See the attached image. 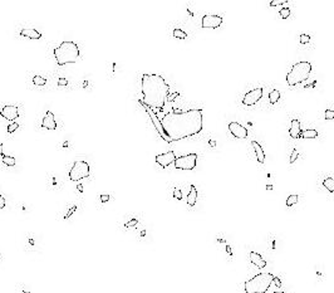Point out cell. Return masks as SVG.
I'll return each mask as SVG.
<instances>
[{"label": "cell", "instance_id": "obj_1", "mask_svg": "<svg viewBox=\"0 0 334 293\" xmlns=\"http://www.w3.org/2000/svg\"><path fill=\"white\" fill-rule=\"evenodd\" d=\"M161 125L171 142L192 137L204 127V111L201 108L183 112L171 111L161 118Z\"/></svg>", "mask_w": 334, "mask_h": 293}, {"label": "cell", "instance_id": "obj_2", "mask_svg": "<svg viewBox=\"0 0 334 293\" xmlns=\"http://www.w3.org/2000/svg\"><path fill=\"white\" fill-rule=\"evenodd\" d=\"M141 88L142 96H143V99H141V102L143 104L152 110H162L165 107L170 95V86L161 74H143Z\"/></svg>", "mask_w": 334, "mask_h": 293}, {"label": "cell", "instance_id": "obj_3", "mask_svg": "<svg viewBox=\"0 0 334 293\" xmlns=\"http://www.w3.org/2000/svg\"><path fill=\"white\" fill-rule=\"evenodd\" d=\"M54 58L59 66H64L68 63H75L81 55L79 47L75 42H62L54 48Z\"/></svg>", "mask_w": 334, "mask_h": 293}, {"label": "cell", "instance_id": "obj_4", "mask_svg": "<svg viewBox=\"0 0 334 293\" xmlns=\"http://www.w3.org/2000/svg\"><path fill=\"white\" fill-rule=\"evenodd\" d=\"M311 69H313V66L310 62H298V63L293 64L290 72L287 74V83L293 87L295 84L305 82L309 78Z\"/></svg>", "mask_w": 334, "mask_h": 293}, {"label": "cell", "instance_id": "obj_5", "mask_svg": "<svg viewBox=\"0 0 334 293\" xmlns=\"http://www.w3.org/2000/svg\"><path fill=\"white\" fill-rule=\"evenodd\" d=\"M274 277L275 276L271 273L256 274L255 277H253L251 279L245 282V285H244L245 293H265L270 288V285H271Z\"/></svg>", "mask_w": 334, "mask_h": 293}, {"label": "cell", "instance_id": "obj_6", "mask_svg": "<svg viewBox=\"0 0 334 293\" xmlns=\"http://www.w3.org/2000/svg\"><path fill=\"white\" fill-rule=\"evenodd\" d=\"M89 175H90V167H89V164L86 161H75L69 170V179L74 182L82 180V179H86Z\"/></svg>", "mask_w": 334, "mask_h": 293}, {"label": "cell", "instance_id": "obj_7", "mask_svg": "<svg viewBox=\"0 0 334 293\" xmlns=\"http://www.w3.org/2000/svg\"><path fill=\"white\" fill-rule=\"evenodd\" d=\"M196 162H197V154L192 152L188 155H182L180 157H176L175 160V167L177 170H187L191 171L196 167Z\"/></svg>", "mask_w": 334, "mask_h": 293}, {"label": "cell", "instance_id": "obj_8", "mask_svg": "<svg viewBox=\"0 0 334 293\" xmlns=\"http://www.w3.org/2000/svg\"><path fill=\"white\" fill-rule=\"evenodd\" d=\"M138 102H139V103H141L142 106H143V107H145V110L147 111V113H148V116H150V118H151V121H152V123H153V126L156 127V130H157V132L160 133V136H161V137H162L163 140H165L166 142H168V144H171V141H170V140H168V137L166 136V133H165V131H163V128H162V125H161V120L158 118V116H157V113H155L152 108H150V107H147L146 104H143V103H142V102H141V99H139V101H138Z\"/></svg>", "mask_w": 334, "mask_h": 293}, {"label": "cell", "instance_id": "obj_9", "mask_svg": "<svg viewBox=\"0 0 334 293\" xmlns=\"http://www.w3.org/2000/svg\"><path fill=\"white\" fill-rule=\"evenodd\" d=\"M262 93H264V89H262L261 87H258V88H254L251 91H249L247 93H245V96L243 97V104L254 106L255 103H258L261 99Z\"/></svg>", "mask_w": 334, "mask_h": 293}, {"label": "cell", "instance_id": "obj_10", "mask_svg": "<svg viewBox=\"0 0 334 293\" xmlns=\"http://www.w3.org/2000/svg\"><path fill=\"white\" fill-rule=\"evenodd\" d=\"M222 17L220 15H212V14H207L205 15L201 20V26L204 29H207V28H211V29H216V28L221 26L222 24Z\"/></svg>", "mask_w": 334, "mask_h": 293}, {"label": "cell", "instance_id": "obj_11", "mask_svg": "<svg viewBox=\"0 0 334 293\" xmlns=\"http://www.w3.org/2000/svg\"><path fill=\"white\" fill-rule=\"evenodd\" d=\"M0 116L3 118L8 120V121H14L20 116L19 108L17 106H11V104H5L2 110H0Z\"/></svg>", "mask_w": 334, "mask_h": 293}, {"label": "cell", "instance_id": "obj_12", "mask_svg": "<svg viewBox=\"0 0 334 293\" xmlns=\"http://www.w3.org/2000/svg\"><path fill=\"white\" fill-rule=\"evenodd\" d=\"M155 160H156V162H157L160 166H162V167H167V166L171 165V164H173V162H175V160H176V155H175V152H173V151H168V152H165V154H160V155H157V156L155 157Z\"/></svg>", "mask_w": 334, "mask_h": 293}, {"label": "cell", "instance_id": "obj_13", "mask_svg": "<svg viewBox=\"0 0 334 293\" xmlns=\"http://www.w3.org/2000/svg\"><path fill=\"white\" fill-rule=\"evenodd\" d=\"M227 127H229V131L234 137H236V139H246L247 137V130L239 122H230Z\"/></svg>", "mask_w": 334, "mask_h": 293}, {"label": "cell", "instance_id": "obj_14", "mask_svg": "<svg viewBox=\"0 0 334 293\" xmlns=\"http://www.w3.org/2000/svg\"><path fill=\"white\" fill-rule=\"evenodd\" d=\"M40 126L43 128H47V130H55L57 128V122H55V118H54V113L51 112V111H47L45 116L43 117V120H41V123Z\"/></svg>", "mask_w": 334, "mask_h": 293}, {"label": "cell", "instance_id": "obj_15", "mask_svg": "<svg viewBox=\"0 0 334 293\" xmlns=\"http://www.w3.org/2000/svg\"><path fill=\"white\" fill-rule=\"evenodd\" d=\"M302 133V127H300V122L299 120H291V126L289 128V135L291 139H299Z\"/></svg>", "mask_w": 334, "mask_h": 293}, {"label": "cell", "instance_id": "obj_16", "mask_svg": "<svg viewBox=\"0 0 334 293\" xmlns=\"http://www.w3.org/2000/svg\"><path fill=\"white\" fill-rule=\"evenodd\" d=\"M250 260H251V263L254 264V266L256 268H259V269H262V268L266 267V262L264 260V258H262L259 253L254 252V251L250 252Z\"/></svg>", "mask_w": 334, "mask_h": 293}, {"label": "cell", "instance_id": "obj_17", "mask_svg": "<svg viewBox=\"0 0 334 293\" xmlns=\"http://www.w3.org/2000/svg\"><path fill=\"white\" fill-rule=\"evenodd\" d=\"M20 35L29 39H40L41 38V33L38 32L37 29H33V28H24V29L20 30Z\"/></svg>", "mask_w": 334, "mask_h": 293}, {"label": "cell", "instance_id": "obj_18", "mask_svg": "<svg viewBox=\"0 0 334 293\" xmlns=\"http://www.w3.org/2000/svg\"><path fill=\"white\" fill-rule=\"evenodd\" d=\"M251 146L255 150V156H256L258 162L264 164L265 162V152H264V150H262L261 145L259 144V142H256V141H251Z\"/></svg>", "mask_w": 334, "mask_h": 293}, {"label": "cell", "instance_id": "obj_19", "mask_svg": "<svg viewBox=\"0 0 334 293\" xmlns=\"http://www.w3.org/2000/svg\"><path fill=\"white\" fill-rule=\"evenodd\" d=\"M196 200H197V189L195 188V185H190V192L187 195V204L190 206H195L196 204Z\"/></svg>", "mask_w": 334, "mask_h": 293}, {"label": "cell", "instance_id": "obj_20", "mask_svg": "<svg viewBox=\"0 0 334 293\" xmlns=\"http://www.w3.org/2000/svg\"><path fill=\"white\" fill-rule=\"evenodd\" d=\"M280 99V92L278 89H271L269 93V102L271 104H275Z\"/></svg>", "mask_w": 334, "mask_h": 293}, {"label": "cell", "instance_id": "obj_21", "mask_svg": "<svg viewBox=\"0 0 334 293\" xmlns=\"http://www.w3.org/2000/svg\"><path fill=\"white\" fill-rule=\"evenodd\" d=\"M319 132L317 130H305V131H302L300 133V137L302 139H315L318 137Z\"/></svg>", "mask_w": 334, "mask_h": 293}, {"label": "cell", "instance_id": "obj_22", "mask_svg": "<svg viewBox=\"0 0 334 293\" xmlns=\"http://www.w3.org/2000/svg\"><path fill=\"white\" fill-rule=\"evenodd\" d=\"M323 185H324V188L328 190L329 192L334 191V179L333 177H325L324 181H323Z\"/></svg>", "mask_w": 334, "mask_h": 293}, {"label": "cell", "instance_id": "obj_23", "mask_svg": "<svg viewBox=\"0 0 334 293\" xmlns=\"http://www.w3.org/2000/svg\"><path fill=\"white\" fill-rule=\"evenodd\" d=\"M2 161H3L4 165H6V166H15V164H17L15 157L8 156V155H5L4 157H2Z\"/></svg>", "mask_w": 334, "mask_h": 293}, {"label": "cell", "instance_id": "obj_24", "mask_svg": "<svg viewBox=\"0 0 334 293\" xmlns=\"http://www.w3.org/2000/svg\"><path fill=\"white\" fill-rule=\"evenodd\" d=\"M173 37L177 38V39H186L187 38V33L183 32L182 29H173Z\"/></svg>", "mask_w": 334, "mask_h": 293}, {"label": "cell", "instance_id": "obj_25", "mask_svg": "<svg viewBox=\"0 0 334 293\" xmlns=\"http://www.w3.org/2000/svg\"><path fill=\"white\" fill-rule=\"evenodd\" d=\"M33 83L35 86H45L47 84V79H45L44 77H41V76H34L33 77Z\"/></svg>", "mask_w": 334, "mask_h": 293}, {"label": "cell", "instance_id": "obj_26", "mask_svg": "<svg viewBox=\"0 0 334 293\" xmlns=\"http://www.w3.org/2000/svg\"><path fill=\"white\" fill-rule=\"evenodd\" d=\"M298 203V195L296 194H291V195H289L288 196V199H287V206H293V205H295Z\"/></svg>", "mask_w": 334, "mask_h": 293}, {"label": "cell", "instance_id": "obj_27", "mask_svg": "<svg viewBox=\"0 0 334 293\" xmlns=\"http://www.w3.org/2000/svg\"><path fill=\"white\" fill-rule=\"evenodd\" d=\"M18 128H19V123H18V122H11V123H9V126H8V128H6V130H8V132L13 133V132H15Z\"/></svg>", "mask_w": 334, "mask_h": 293}, {"label": "cell", "instance_id": "obj_28", "mask_svg": "<svg viewBox=\"0 0 334 293\" xmlns=\"http://www.w3.org/2000/svg\"><path fill=\"white\" fill-rule=\"evenodd\" d=\"M279 13H280V17H281L283 19H288V18L290 17V9H289V8H283Z\"/></svg>", "mask_w": 334, "mask_h": 293}, {"label": "cell", "instance_id": "obj_29", "mask_svg": "<svg viewBox=\"0 0 334 293\" xmlns=\"http://www.w3.org/2000/svg\"><path fill=\"white\" fill-rule=\"evenodd\" d=\"M173 198L177 200H182V191L179 188H175L173 190Z\"/></svg>", "mask_w": 334, "mask_h": 293}, {"label": "cell", "instance_id": "obj_30", "mask_svg": "<svg viewBox=\"0 0 334 293\" xmlns=\"http://www.w3.org/2000/svg\"><path fill=\"white\" fill-rule=\"evenodd\" d=\"M298 156H299V152H298L294 148L293 152H291V156H290V164H294L296 161V159H298Z\"/></svg>", "mask_w": 334, "mask_h": 293}, {"label": "cell", "instance_id": "obj_31", "mask_svg": "<svg viewBox=\"0 0 334 293\" xmlns=\"http://www.w3.org/2000/svg\"><path fill=\"white\" fill-rule=\"evenodd\" d=\"M325 120H333L334 118V111L333 110H326L325 111V115H324Z\"/></svg>", "mask_w": 334, "mask_h": 293}, {"label": "cell", "instance_id": "obj_32", "mask_svg": "<svg viewBox=\"0 0 334 293\" xmlns=\"http://www.w3.org/2000/svg\"><path fill=\"white\" fill-rule=\"evenodd\" d=\"M310 42V37L309 35H307V34H302L300 35V43L302 44H307V43H309Z\"/></svg>", "mask_w": 334, "mask_h": 293}, {"label": "cell", "instance_id": "obj_33", "mask_svg": "<svg viewBox=\"0 0 334 293\" xmlns=\"http://www.w3.org/2000/svg\"><path fill=\"white\" fill-rule=\"evenodd\" d=\"M75 210H77V206H75V205H74V206H72V208H70V209L68 210V213L64 215V219H69V217H72L73 214H74V211H75Z\"/></svg>", "mask_w": 334, "mask_h": 293}, {"label": "cell", "instance_id": "obj_34", "mask_svg": "<svg viewBox=\"0 0 334 293\" xmlns=\"http://www.w3.org/2000/svg\"><path fill=\"white\" fill-rule=\"evenodd\" d=\"M137 225V219H131L128 223L124 224V228H131V226H136Z\"/></svg>", "mask_w": 334, "mask_h": 293}, {"label": "cell", "instance_id": "obj_35", "mask_svg": "<svg viewBox=\"0 0 334 293\" xmlns=\"http://www.w3.org/2000/svg\"><path fill=\"white\" fill-rule=\"evenodd\" d=\"M5 205H6V203H5V198L0 194V210L2 209H4L5 208Z\"/></svg>", "mask_w": 334, "mask_h": 293}, {"label": "cell", "instance_id": "obj_36", "mask_svg": "<svg viewBox=\"0 0 334 293\" xmlns=\"http://www.w3.org/2000/svg\"><path fill=\"white\" fill-rule=\"evenodd\" d=\"M273 283H275V285H276V287H279V288L281 287V281L279 279L278 277H274V279H273Z\"/></svg>", "mask_w": 334, "mask_h": 293}, {"label": "cell", "instance_id": "obj_37", "mask_svg": "<svg viewBox=\"0 0 334 293\" xmlns=\"http://www.w3.org/2000/svg\"><path fill=\"white\" fill-rule=\"evenodd\" d=\"M58 84H59V86H67V84H68V81L66 79V78H59V79H58Z\"/></svg>", "mask_w": 334, "mask_h": 293}, {"label": "cell", "instance_id": "obj_38", "mask_svg": "<svg viewBox=\"0 0 334 293\" xmlns=\"http://www.w3.org/2000/svg\"><path fill=\"white\" fill-rule=\"evenodd\" d=\"M108 200H109V195H107V194H106V195H104V194L101 195V201H102V203H107Z\"/></svg>", "mask_w": 334, "mask_h": 293}, {"label": "cell", "instance_id": "obj_39", "mask_svg": "<svg viewBox=\"0 0 334 293\" xmlns=\"http://www.w3.org/2000/svg\"><path fill=\"white\" fill-rule=\"evenodd\" d=\"M285 2H271L270 3V6H278V5H284Z\"/></svg>", "mask_w": 334, "mask_h": 293}, {"label": "cell", "instance_id": "obj_40", "mask_svg": "<svg viewBox=\"0 0 334 293\" xmlns=\"http://www.w3.org/2000/svg\"><path fill=\"white\" fill-rule=\"evenodd\" d=\"M225 249H226L227 254H229V255H232V249H231V247H230V245H225Z\"/></svg>", "mask_w": 334, "mask_h": 293}, {"label": "cell", "instance_id": "obj_41", "mask_svg": "<svg viewBox=\"0 0 334 293\" xmlns=\"http://www.w3.org/2000/svg\"><path fill=\"white\" fill-rule=\"evenodd\" d=\"M3 146H4V144H0V156L2 157H4L5 155H4V152H3Z\"/></svg>", "mask_w": 334, "mask_h": 293}, {"label": "cell", "instance_id": "obj_42", "mask_svg": "<svg viewBox=\"0 0 334 293\" xmlns=\"http://www.w3.org/2000/svg\"><path fill=\"white\" fill-rule=\"evenodd\" d=\"M77 189H78V190H79V191H82V190H83V186H82V185L79 184V185H78V186H77Z\"/></svg>", "mask_w": 334, "mask_h": 293}, {"label": "cell", "instance_id": "obj_43", "mask_svg": "<svg viewBox=\"0 0 334 293\" xmlns=\"http://www.w3.org/2000/svg\"><path fill=\"white\" fill-rule=\"evenodd\" d=\"M266 189H268V190H271V189H273V185H266Z\"/></svg>", "mask_w": 334, "mask_h": 293}, {"label": "cell", "instance_id": "obj_44", "mask_svg": "<svg viewBox=\"0 0 334 293\" xmlns=\"http://www.w3.org/2000/svg\"><path fill=\"white\" fill-rule=\"evenodd\" d=\"M29 244H30V245H34V240H33V239H29Z\"/></svg>", "mask_w": 334, "mask_h": 293}, {"label": "cell", "instance_id": "obj_45", "mask_svg": "<svg viewBox=\"0 0 334 293\" xmlns=\"http://www.w3.org/2000/svg\"><path fill=\"white\" fill-rule=\"evenodd\" d=\"M273 293H285V292H283V291H278V292H273Z\"/></svg>", "mask_w": 334, "mask_h": 293}, {"label": "cell", "instance_id": "obj_46", "mask_svg": "<svg viewBox=\"0 0 334 293\" xmlns=\"http://www.w3.org/2000/svg\"><path fill=\"white\" fill-rule=\"evenodd\" d=\"M23 293H30V292H28V291H24V292H23Z\"/></svg>", "mask_w": 334, "mask_h": 293}]
</instances>
